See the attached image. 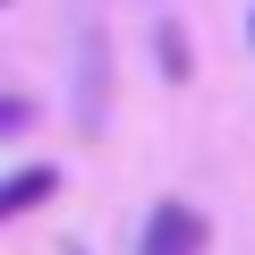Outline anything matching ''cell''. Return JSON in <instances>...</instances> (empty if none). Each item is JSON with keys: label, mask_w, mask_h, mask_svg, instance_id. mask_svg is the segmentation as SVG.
<instances>
[{"label": "cell", "mask_w": 255, "mask_h": 255, "mask_svg": "<svg viewBox=\"0 0 255 255\" xmlns=\"http://www.w3.org/2000/svg\"><path fill=\"white\" fill-rule=\"evenodd\" d=\"M136 255H204V213H187V204H153Z\"/></svg>", "instance_id": "cell-1"}, {"label": "cell", "mask_w": 255, "mask_h": 255, "mask_svg": "<svg viewBox=\"0 0 255 255\" xmlns=\"http://www.w3.org/2000/svg\"><path fill=\"white\" fill-rule=\"evenodd\" d=\"M51 187H60V179H51V170H17V179H9V187H0V213H9V221H17V213H34V204H43V196H51Z\"/></svg>", "instance_id": "cell-2"}]
</instances>
